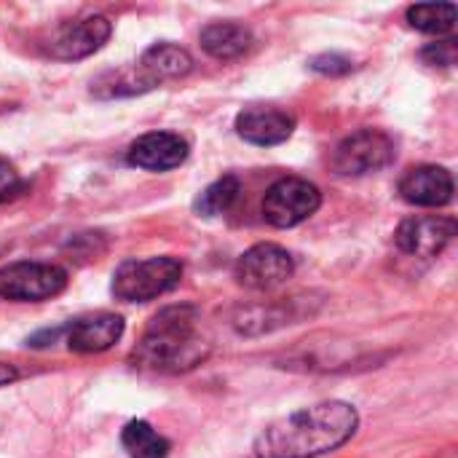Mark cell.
<instances>
[{
  "instance_id": "6da1fadb",
  "label": "cell",
  "mask_w": 458,
  "mask_h": 458,
  "mask_svg": "<svg viewBox=\"0 0 458 458\" xmlns=\"http://www.w3.org/2000/svg\"><path fill=\"white\" fill-rule=\"evenodd\" d=\"M360 427L354 405L330 400L301 408L271 427L255 440V458H319L346 445Z\"/></svg>"
},
{
  "instance_id": "7a4b0ae2",
  "label": "cell",
  "mask_w": 458,
  "mask_h": 458,
  "mask_svg": "<svg viewBox=\"0 0 458 458\" xmlns=\"http://www.w3.org/2000/svg\"><path fill=\"white\" fill-rule=\"evenodd\" d=\"M207 357L209 344L199 335V311L193 306H169L150 319L129 360L140 370L185 373Z\"/></svg>"
},
{
  "instance_id": "3957f363",
  "label": "cell",
  "mask_w": 458,
  "mask_h": 458,
  "mask_svg": "<svg viewBox=\"0 0 458 458\" xmlns=\"http://www.w3.org/2000/svg\"><path fill=\"white\" fill-rule=\"evenodd\" d=\"M182 279V263L177 258L126 260L113 276V295L126 303H145L174 290Z\"/></svg>"
},
{
  "instance_id": "277c9868",
  "label": "cell",
  "mask_w": 458,
  "mask_h": 458,
  "mask_svg": "<svg viewBox=\"0 0 458 458\" xmlns=\"http://www.w3.org/2000/svg\"><path fill=\"white\" fill-rule=\"evenodd\" d=\"M394 140L381 129H360L349 134L330 158V166L341 177H365L386 169L394 161Z\"/></svg>"
},
{
  "instance_id": "5b68a950",
  "label": "cell",
  "mask_w": 458,
  "mask_h": 458,
  "mask_svg": "<svg viewBox=\"0 0 458 458\" xmlns=\"http://www.w3.org/2000/svg\"><path fill=\"white\" fill-rule=\"evenodd\" d=\"M67 287V271L54 263L21 260L0 268V298L16 303H40Z\"/></svg>"
},
{
  "instance_id": "8992f818",
  "label": "cell",
  "mask_w": 458,
  "mask_h": 458,
  "mask_svg": "<svg viewBox=\"0 0 458 458\" xmlns=\"http://www.w3.org/2000/svg\"><path fill=\"white\" fill-rule=\"evenodd\" d=\"M322 204V193L303 177H282L263 196V217L274 228H295Z\"/></svg>"
},
{
  "instance_id": "52a82bcc",
  "label": "cell",
  "mask_w": 458,
  "mask_h": 458,
  "mask_svg": "<svg viewBox=\"0 0 458 458\" xmlns=\"http://www.w3.org/2000/svg\"><path fill=\"white\" fill-rule=\"evenodd\" d=\"M295 274L293 255L271 242L250 247L236 263V279L247 290H276L287 284Z\"/></svg>"
},
{
  "instance_id": "ba28073f",
  "label": "cell",
  "mask_w": 458,
  "mask_h": 458,
  "mask_svg": "<svg viewBox=\"0 0 458 458\" xmlns=\"http://www.w3.org/2000/svg\"><path fill=\"white\" fill-rule=\"evenodd\" d=\"M454 236H456L454 217L421 215L400 223L394 233V244L400 247V252L413 258H437L454 242Z\"/></svg>"
},
{
  "instance_id": "9c48e42d",
  "label": "cell",
  "mask_w": 458,
  "mask_h": 458,
  "mask_svg": "<svg viewBox=\"0 0 458 458\" xmlns=\"http://www.w3.org/2000/svg\"><path fill=\"white\" fill-rule=\"evenodd\" d=\"M113 32V24L107 16H86V19H75L62 24L54 38L48 40V54L54 59L62 62H72V59H83L91 56L94 51H99L107 38Z\"/></svg>"
},
{
  "instance_id": "30bf717a",
  "label": "cell",
  "mask_w": 458,
  "mask_h": 458,
  "mask_svg": "<svg viewBox=\"0 0 458 458\" xmlns=\"http://www.w3.org/2000/svg\"><path fill=\"white\" fill-rule=\"evenodd\" d=\"M191 148L188 142L174 131H150L131 142L129 148V164L148 169V172H169L180 164H185Z\"/></svg>"
},
{
  "instance_id": "8fae6325",
  "label": "cell",
  "mask_w": 458,
  "mask_h": 458,
  "mask_svg": "<svg viewBox=\"0 0 458 458\" xmlns=\"http://www.w3.org/2000/svg\"><path fill=\"white\" fill-rule=\"evenodd\" d=\"M400 193L413 207H445L454 199V177L445 166L421 164L403 174Z\"/></svg>"
},
{
  "instance_id": "7c38bea8",
  "label": "cell",
  "mask_w": 458,
  "mask_h": 458,
  "mask_svg": "<svg viewBox=\"0 0 458 458\" xmlns=\"http://www.w3.org/2000/svg\"><path fill=\"white\" fill-rule=\"evenodd\" d=\"M293 129H295V118L279 107H244L236 115L239 137L260 148L282 145L284 140H290Z\"/></svg>"
},
{
  "instance_id": "4fadbf2b",
  "label": "cell",
  "mask_w": 458,
  "mask_h": 458,
  "mask_svg": "<svg viewBox=\"0 0 458 458\" xmlns=\"http://www.w3.org/2000/svg\"><path fill=\"white\" fill-rule=\"evenodd\" d=\"M67 349L78 354H99L115 346L123 335V319L115 314H91L75 319L67 330Z\"/></svg>"
},
{
  "instance_id": "5bb4252c",
  "label": "cell",
  "mask_w": 458,
  "mask_h": 458,
  "mask_svg": "<svg viewBox=\"0 0 458 458\" xmlns=\"http://www.w3.org/2000/svg\"><path fill=\"white\" fill-rule=\"evenodd\" d=\"M191 70H193V56L185 48L174 46V43H156V46H150L140 56V62L134 67V72H137V78L142 81L145 89H153V86H158L164 81L182 78Z\"/></svg>"
},
{
  "instance_id": "9a60e30c",
  "label": "cell",
  "mask_w": 458,
  "mask_h": 458,
  "mask_svg": "<svg viewBox=\"0 0 458 458\" xmlns=\"http://www.w3.org/2000/svg\"><path fill=\"white\" fill-rule=\"evenodd\" d=\"M199 40H201V48L212 59L228 62V59L244 56L252 48L255 35L250 32V27L236 24V21H212L201 30Z\"/></svg>"
},
{
  "instance_id": "2e32d148",
  "label": "cell",
  "mask_w": 458,
  "mask_h": 458,
  "mask_svg": "<svg viewBox=\"0 0 458 458\" xmlns=\"http://www.w3.org/2000/svg\"><path fill=\"white\" fill-rule=\"evenodd\" d=\"M121 445L129 458H166L172 451V443L148 421H129L121 432Z\"/></svg>"
},
{
  "instance_id": "e0dca14e",
  "label": "cell",
  "mask_w": 458,
  "mask_h": 458,
  "mask_svg": "<svg viewBox=\"0 0 458 458\" xmlns=\"http://www.w3.org/2000/svg\"><path fill=\"white\" fill-rule=\"evenodd\" d=\"M242 196V180L233 177V174H225L220 180H215L212 185H207L199 199H196V212L201 217H217V215H225Z\"/></svg>"
},
{
  "instance_id": "ac0fdd59",
  "label": "cell",
  "mask_w": 458,
  "mask_h": 458,
  "mask_svg": "<svg viewBox=\"0 0 458 458\" xmlns=\"http://www.w3.org/2000/svg\"><path fill=\"white\" fill-rule=\"evenodd\" d=\"M408 21L419 32L445 35L456 24V5L454 3H416L408 8Z\"/></svg>"
},
{
  "instance_id": "d6986e66",
  "label": "cell",
  "mask_w": 458,
  "mask_h": 458,
  "mask_svg": "<svg viewBox=\"0 0 458 458\" xmlns=\"http://www.w3.org/2000/svg\"><path fill=\"white\" fill-rule=\"evenodd\" d=\"M24 185H27V182L21 180V174L16 172V166H13L8 158L0 156V204L16 199V196L24 191Z\"/></svg>"
},
{
  "instance_id": "ffe728a7",
  "label": "cell",
  "mask_w": 458,
  "mask_h": 458,
  "mask_svg": "<svg viewBox=\"0 0 458 458\" xmlns=\"http://www.w3.org/2000/svg\"><path fill=\"white\" fill-rule=\"evenodd\" d=\"M421 59L427 64H435V67H451L456 62V40H440V43H429L424 51H421Z\"/></svg>"
},
{
  "instance_id": "44dd1931",
  "label": "cell",
  "mask_w": 458,
  "mask_h": 458,
  "mask_svg": "<svg viewBox=\"0 0 458 458\" xmlns=\"http://www.w3.org/2000/svg\"><path fill=\"white\" fill-rule=\"evenodd\" d=\"M352 59L341 56V54H322L311 59V70L322 72V75H346L352 72Z\"/></svg>"
},
{
  "instance_id": "7402d4cb",
  "label": "cell",
  "mask_w": 458,
  "mask_h": 458,
  "mask_svg": "<svg viewBox=\"0 0 458 458\" xmlns=\"http://www.w3.org/2000/svg\"><path fill=\"white\" fill-rule=\"evenodd\" d=\"M16 378H19V370H16L13 365L0 362V386H8V384H13Z\"/></svg>"
}]
</instances>
